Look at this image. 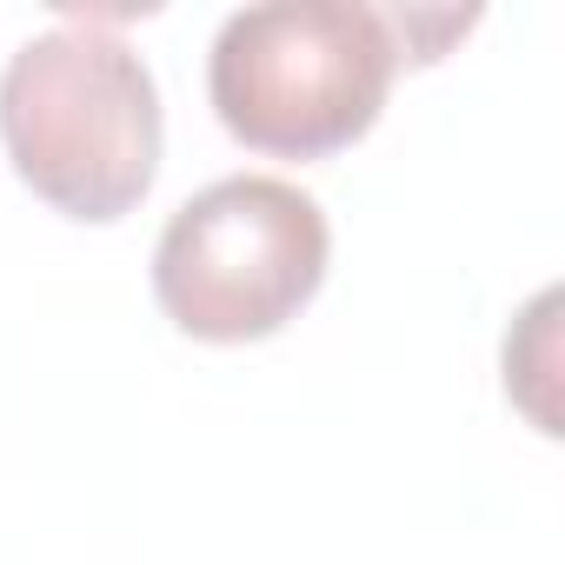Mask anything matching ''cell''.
Here are the masks:
<instances>
[{
	"label": "cell",
	"mask_w": 565,
	"mask_h": 565,
	"mask_svg": "<svg viewBox=\"0 0 565 565\" xmlns=\"http://www.w3.org/2000/svg\"><path fill=\"white\" fill-rule=\"evenodd\" d=\"M399 74V34L353 0H266L220 21L206 94L220 127L273 160H327L353 147Z\"/></svg>",
	"instance_id": "7a4b0ae2"
},
{
	"label": "cell",
	"mask_w": 565,
	"mask_h": 565,
	"mask_svg": "<svg viewBox=\"0 0 565 565\" xmlns=\"http://www.w3.org/2000/svg\"><path fill=\"white\" fill-rule=\"evenodd\" d=\"M153 67L94 21L34 34L0 74V140L14 173L67 220H120L160 173Z\"/></svg>",
	"instance_id": "6da1fadb"
},
{
	"label": "cell",
	"mask_w": 565,
	"mask_h": 565,
	"mask_svg": "<svg viewBox=\"0 0 565 565\" xmlns=\"http://www.w3.org/2000/svg\"><path fill=\"white\" fill-rule=\"evenodd\" d=\"M333 226L313 193L273 173H233L200 186L153 246L160 313L213 347L279 333L327 279Z\"/></svg>",
	"instance_id": "3957f363"
}]
</instances>
